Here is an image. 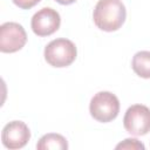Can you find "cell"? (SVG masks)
Returning <instances> with one entry per match:
<instances>
[{
	"label": "cell",
	"instance_id": "cell-5",
	"mask_svg": "<svg viewBox=\"0 0 150 150\" xmlns=\"http://www.w3.org/2000/svg\"><path fill=\"white\" fill-rule=\"evenodd\" d=\"M27 42L25 28L18 22H5L0 26V50L2 53H15Z\"/></svg>",
	"mask_w": 150,
	"mask_h": 150
},
{
	"label": "cell",
	"instance_id": "cell-9",
	"mask_svg": "<svg viewBox=\"0 0 150 150\" xmlns=\"http://www.w3.org/2000/svg\"><path fill=\"white\" fill-rule=\"evenodd\" d=\"M131 68L136 75L143 79H150V52L141 50L132 56Z\"/></svg>",
	"mask_w": 150,
	"mask_h": 150
},
{
	"label": "cell",
	"instance_id": "cell-11",
	"mask_svg": "<svg viewBox=\"0 0 150 150\" xmlns=\"http://www.w3.org/2000/svg\"><path fill=\"white\" fill-rule=\"evenodd\" d=\"M12 1L21 9H29L40 2V0H12Z\"/></svg>",
	"mask_w": 150,
	"mask_h": 150
},
{
	"label": "cell",
	"instance_id": "cell-8",
	"mask_svg": "<svg viewBox=\"0 0 150 150\" xmlns=\"http://www.w3.org/2000/svg\"><path fill=\"white\" fill-rule=\"evenodd\" d=\"M36 149L38 150H67L68 149V142L67 139L60 135V134H54L49 132L43 135L39 142L36 143Z\"/></svg>",
	"mask_w": 150,
	"mask_h": 150
},
{
	"label": "cell",
	"instance_id": "cell-10",
	"mask_svg": "<svg viewBox=\"0 0 150 150\" xmlns=\"http://www.w3.org/2000/svg\"><path fill=\"white\" fill-rule=\"evenodd\" d=\"M116 149H131V150H144L145 146L136 138H125L123 142L116 145Z\"/></svg>",
	"mask_w": 150,
	"mask_h": 150
},
{
	"label": "cell",
	"instance_id": "cell-7",
	"mask_svg": "<svg viewBox=\"0 0 150 150\" xmlns=\"http://www.w3.org/2000/svg\"><path fill=\"white\" fill-rule=\"evenodd\" d=\"M30 139V130L22 121H12L7 123L1 132V141L5 148L15 150L23 148Z\"/></svg>",
	"mask_w": 150,
	"mask_h": 150
},
{
	"label": "cell",
	"instance_id": "cell-1",
	"mask_svg": "<svg viewBox=\"0 0 150 150\" xmlns=\"http://www.w3.org/2000/svg\"><path fill=\"white\" fill-rule=\"evenodd\" d=\"M125 6L121 0H98L93 12L94 23L104 32L120 29L125 21Z\"/></svg>",
	"mask_w": 150,
	"mask_h": 150
},
{
	"label": "cell",
	"instance_id": "cell-4",
	"mask_svg": "<svg viewBox=\"0 0 150 150\" xmlns=\"http://www.w3.org/2000/svg\"><path fill=\"white\" fill-rule=\"evenodd\" d=\"M123 127L130 135H146L150 131V109L143 104H132L124 114Z\"/></svg>",
	"mask_w": 150,
	"mask_h": 150
},
{
	"label": "cell",
	"instance_id": "cell-12",
	"mask_svg": "<svg viewBox=\"0 0 150 150\" xmlns=\"http://www.w3.org/2000/svg\"><path fill=\"white\" fill-rule=\"evenodd\" d=\"M56 2H59L60 5H71L74 4L76 0H55Z\"/></svg>",
	"mask_w": 150,
	"mask_h": 150
},
{
	"label": "cell",
	"instance_id": "cell-2",
	"mask_svg": "<svg viewBox=\"0 0 150 150\" xmlns=\"http://www.w3.org/2000/svg\"><path fill=\"white\" fill-rule=\"evenodd\" d=\"M43 55L47 63H49L52 67L63 68L70 66L75 61L77 49L73 41L64 38H59L50 41L45 47Z\"/></svg>",
	"mask_w": 150,
	"mask_h": 150
},
{
	"label": "cell",
	"instance_id": "cell-6",
	"mask_svg": "<svg viewBox=\"0 0 150 150\" xmlns=\"http://www.w3.org/2000/svg\"><path fill=\"white\" fill-rule=\"evenodd\" d=\"M61 25V16L56 9L43 7L39 9L30 20V27L35 35L48 36L54 34Z\"/></svg>",
	"mask_w": 150,
	"mask_h": 150
},
{
	"label": "cell",
	"instance_id": "cell-3",
	"mask_svg": "<svg viewBox=\"0 0 150 150\" xmlns=\"http://www.w3.org/2000/svg\"><path fill=\"white\" fill-rule=\"evenodd\" d=\"M89 111L91 117L97 122H111L120 112V101L110 91H98L90 100Z\"/></svg>",
	"mask_w": 150,
	"mask_h": 150
}]
</instances>
